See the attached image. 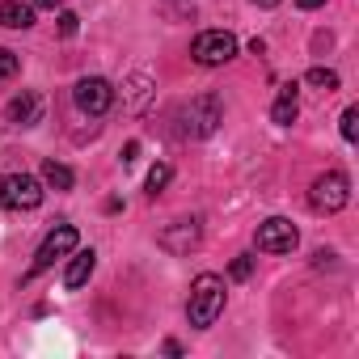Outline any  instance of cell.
<instances>
[{
	"label": "cell",
	"mask_w": 359,
	"mask_h": 359,
	"mask_svg": "<svg viewBox=\"0 0 359 359\" xmlns=\"http://www.w3.org/2000/svg\"><path fill=\"white\" fill-rule=\"evenodd\" d=\"M220 313H224V279L220 275H199L191 283V304H187L191 325L208 330V325H216Z\"/></svg>",
	"instance_id": "cell-1"
},
{
	"label": "cell",
	"mask_w": 359,
	"mask_h": 359,
	"mask_svg": "<svg viewBox=\"0 0 359 359\" xmlns=\"http://www.w3.org/2000/svg\"><path fill=\"white\" fill-rule=\"evenodd\" d=\"M43 203V182L30 173L0 177V212H34Z\"/></svg>",
	"instance_id": "cell-2"
},
{
	"label": "cell",
	"mask_w": 359,
	"mask_h": 359,
	"mask_svg": "<svg viewBox=\"0 0 359 359\" xmlns=\"http://www.w3.org/2000/svg\"><path fill=\"white\" fill-rule=\"evenodd\" d=\"M309 203H313V212H325V216L342 212V208L351 203V177H346L342 169L321 173L317 182H313V191H309Z\"/></svg>",
	"instance_id": "cell-3"
},
{
	"label": "cell",
	"mask_w": 359,
	"mask_h": 359,
	"mask_svg": "<svg viewBox=\"0 0 359 359\" xmlns=\"http://www.w3.org/2000/svg\"><path fill=\"white\" fill-rule=\"evenodd\" d=\"M76 250V229L72 224H55L47 237H43V245H39V254H34V266H30V275L26 279H34V275H43L47 266H55L60 258H68Z\"/></svg>",
	"instance_id": "cell-4"
},
{
	"label": "cell",
	"mask_w": 359,
	"mask_h": 359,
	"mask_svg": "<svg viewBox=\"0 0 359 359\" xmlns=\"http://www.w3.org/2000/svg\"><path fill=\"white\" fill-rule=\"evenodd\" d=\"M191 55H195V64H203V68L229 64V60L237 55V39H233L229 30H203V34L191 43Z\"/></svg>",
	"instance_id": "cell-5"
},
{
	"label": "cell",
	"mask_w": 359,
	"mask_h": 359,
	"mask_svg": "<svg viewBox=\"0 0 359 359\" xmlns=\"http://www.w3.org/2000/svg\"><path fill=\"white\" fill-rule=\"evenodd\" d=\"M72 102H76V110H81V114L97 118V114H106V110L114 106V89H110V81H106V76H81V81H76V89H72Z\"/></svg>",
	"instance_id": "cell-6"
},
{
	"label": "cell",
	"mask_w": 359,
	"mask_h": 359,
	"mask_svg": "<svg viewBox=\"0 0 359 359\" xmlns=\"http://www.w3.org/2000/svg\"><path fill=\"white\" fill-rule=\"evenodd\" d=\"M258 250L262 254H292L296 250V241H300V233H296V224L292 220H283V216H271L266 224H258Z\"/></svg>",
	"instance_id": "cell-7"
},
{
	"label": "cell",
	"mask_w": 359,
	"mask_h": 359,
	"mask_svg": "<svg viewBox=\"0 0 359 359\" xmlns=\"http://www.w3.org/2000/svg\"><path fill=\"white\" fill-rule=\"evenodd\" d=\"M220 114H224V106H220V97H216V93L195 97V102H191V110H187V118H191V131H195V135H212V131H216V123H220Z\"/></svg>",
	"instance_id": "cell-8"
},
{
	"label": "cell",
	"mask_w": 359,
	"mask_h": 359,
	"mask_svg": "<svg viewBox=\"0 0 359 359\" xmlns=\"http://www.w3.org/2000/svg\"><path fill=\"white\" fill-rule=\"evenodd\" d=\"M161 245H165V250H173V254L195 250V245H199V224H195V220H177L173 229H165V233H161Z\"/></svg>",
	"instance_id": "cell-9"
},
{
	"label": "cell",
	"mask_w": 359,
	"mask_h": 359,
	"mask_svg": "<svg viewBox=\"0 0 359 359\" xmlns=\"http://www.w3.org/2000/svg\"><path fill=\"white\" fill-rule=\"evenodd\" d=\"M93 266H97V254H93V250L72 254V262H68V271H64V287H85L89 275H93Z\"/></svg>",
	"instance_id": "cell-10"
},
{
	"label": "cell",
	"mask_w": 359,
	"mask_h": 359,
	"mask_svg": "<svg viewBox=\"0 0 359 359\" xmlns=\"http://www.w3.org/2000/svg\"><path fill=\"white\" fill-rule=\"evenodd\" d=\"M0 26H9V30H26V26H34V5H22V0H5V5H0Z\"/></svg>",
	"instance_id": "cell-11"
},
{
	"label": "cell",
	"mask_w": 359,
	"mask_h": 359,
	"mask_svg": "<svg viewBox=\"0 0 359 359\" xmlns=\"http://www.w3.org/2000/svg\"><path fill=\"white\" fill-rule=\"evenodd\" d=\"M296 114H300V106H296V85H283L279 102L271 106V118H275L279 127H292V123H296Z\"/></svg>",
	"instance_id": "cell-12"
},
{
	"label": "cell",
	"mask_w": 359,
	"mask_h": 359,
	"mask_svg": "<svg viewBox=\"0 0 359 359\" xmlns=\"http://www.w3.org/2000/svg\"><path fill=\"white\" fill-rule=\"evenodd\" d=\"M34 118H39V97H34V93H22V97H13V102H9V123L30 127Z\"/></svg>",
	"instance_id": "cell-13"
},
{
	"label": "cell",
	"mask_w": 359,
	"mask_h": 359,
	"mask_svg": "<svg viewBox=\"0 0 359 359\" xmlns=\"http://www.w3.org/2000/svg\"><path fill=\"white\" fill-rule=\"evenodd\" d=\"M43 182L47 187H55V191H72V169L68 165H60V161H43Z\"/></svg>",
	"instance_id": "cell-14"
},
{
	"label": "cell",
	"mask_w": 359,
	"mask_h": 359,
	"mask_svg": "<svg viewBox=\"0 0 359 359\" xmlns=\"http://www.w3.org/2000/svg\"><path fill=\"white\" fill-rule=\"evenodd\" d=\"M148 97H152V81H148L144 72H135V76L127 81V110H144Z\"/></svg>",
	"instance_id": "cell-15"
},
{
	"label": "cell",
	"mask_w": 359,
	"mask_h": 359,
	"mask_svg": "<svg viewBox=\"0 0 359 359\" xmlns=\"http://www.w3.org/2000/svg\"><path fill=\"white\" fill-rule=\"evenodd\" d=\"M304 81H309L313 89H325V93H334V89H338V72H330V68H313Z\"/></svg>",
	"instance_id": "cell-16"
},
{
	"label": "cell",
	"mask_w": 359,
	"mask_h": 359,
	"mask_svg": "<svg viewBox=\"0 0 359 359\" xmlns=\"http://www.w3.org/2000/svg\"><path fill=\"white\" fill-rule=\"evenodd\" d=\"M342 140H346V144L359 140V106H346V110H342Z\"/></svg>",
	"instance_id": "cell-17"
},
{
	"label": "cell",
	"mask_w": 359,
	"mask_h": 359,
	"mask_svg": "<svg viewBox=\"0 0 359 359\" xmlns=\"http://www.w3.org/2000/svg\"><path fill=\"white\" fill-rule=\"evenodd\" d=\"M18 68H22L18 51H9V47H0V81H9V76H18Z\"/></svg>",
	"instance_id": "cell-18"
},
{
	"label": "cell",
	"mask_w": 359,
	"mask_h": 359,
	"mask_svg": "<svg viewBox=\"0 0 359 359\" xmlns=\"http://www.w3.org/2000/svg\"><path fill=\"white\" fill-rule=\"evenodd\" d=\"M165 182H169V165H152L148 169V195H161Z\"/></svg>",
	"instance_id": "cell-19"
},
{
	"label": "cell",
	"mask_w": 359,
	"mask_h": 359,
	"mask_svg": "<svg viewBox=\"0 0 359 359\" xmlns=\"http://www.w3.org/2000/svg\"><path fill=\"white\" fill-rule=\"evenodd\" d=\"M76 30H81V18H76V13H60V34H64V39H72Z\"/></svg>",
	"instance_id": "cell-20"
},
{
	"label": "cell",
	"mask_w": 359,
	"mask_h": 359,
	"mask_svg": "<svg viewBox=\"0 0 359 359\" xmlns=\"http://www.w3.org/2000/svg\"><path fill=\"white\" fill-rule=\"evenodd\" d=\"M250 271H254V258H250V254H241V258L233 262V279H250Z\"/></svg>",
	"instance_id": "cell-21"
},
{
	"label": "cell",
	"mask_w": 359,
	"mask_h": 359,
	"mask_svg": "<svg viewBox=\"0 0 359 359\" xmlns=\"http://www.w3.org/2000/svg\"><path fill=\"white\" fill-rule=\"evenodd\" d=\"M135 156H140V144H135V140H131V144H127V148H123V161H127V165H131V161H135Z\"/></svg>",
	"instance_id": "cell-22"
},
{
	"label": "cell",
	"mask_w": 359,
	"mask_h": 359,
	"mask_svg": "<svg viewBox=\"0 0 359 359\" xmlns=\"http://www.w3.org/2000/svg\"><path fill=\"white\" fill-rule=\"evenodd\" d=\"M296 5H300V9H321L325 0H296Z\"/></svg>",
	"instance_id": "cell-23"
},
{
	"label": "cell",
	"mask_w": 359,
	"mask_h": 359,
	"mask_svg": "<svg viewBox=\"0 0 359 359\" xmlns=\"http://www.w3.org/2000/svg\"><path fill=\"white\" fill-rule=\"evenodd\" d=\"M34 5H39V9H55V5H60V0H34Z\"/></svg>",
	"instance_id": "cell-24"
},
{
	"label": "cell",
	"mask_w": 359,
	"mask_h": 359,
	"mask_svg": "<svg viewBox=\"0 0 359 359\" xmlns=\"http://www.w3.org/2000/svg\"><path fill=\"white\" fill-rule=\"evenodd\" d=\"M254 5H258V9H275V5H279V0H254Z\"/></svg>",
	"instance_id": "cell-25"
}]
</instances>
